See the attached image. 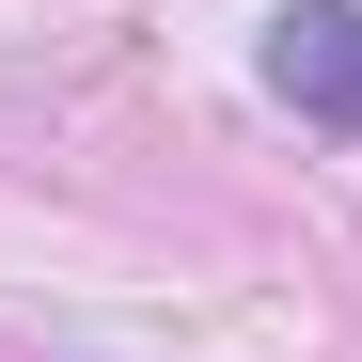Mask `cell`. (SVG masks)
Segmentation results:
<instances>
[{
	"mask_svg": "<svg viewBox=\"0 0 362 362\" xmlns=\"http://www.w3.org/2000/svg\"><path fill=\"white\" fill-rule=\"evenodd\" d=\"M268 95L315 142H362V0H284L268 16Z\"/></svg>",
	"mask_w": 362,
	"mask_h": 362,
	"instance_id": "cell-1",
	"label": "cell"
}]
</instances>
